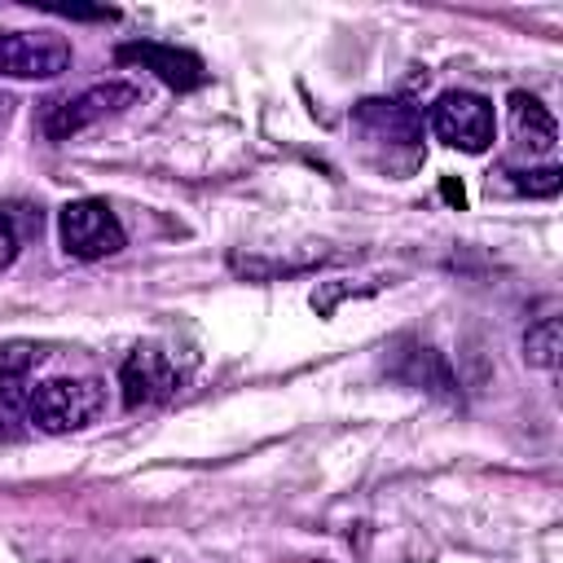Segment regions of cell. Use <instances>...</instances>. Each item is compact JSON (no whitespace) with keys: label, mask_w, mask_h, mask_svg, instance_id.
<instances>
[{"label":"cell","mask_w":563,"mask_h":563,"mask_svg":"<svg viewBox=\"0 0 563 563\" xmlns=\"http://www.w3.org/2000/svg\"><path fill=\"white\" fill-rule=\"evenodd\" d=\"M101 409H106V387L97 378H48L31 387L26 422L44 435H66L88 427Z\"/></svg>","instance_id":"obj_1"},{"label":"cell","mask_w":563,"mask_h":563,"mask_svg":"<svg viewBox=\"0 0 563 563\" xmlns=\"http://www.w3.org/2000/svg\"><path fill=\"white\" fill-rule=\"evenodd\" d=\"M431 132L462 154H484L493 145V132H497L493 101L471 92V88H449L431 106Z\"/></svg>","instance_id":"obj_2"},{"label":"cell","mask_w":563,"mask_h":563,"mask_svg":"<svg viewBox=\"0 0 563 563\" xmlns=\"http://www.w3.org/2000/svg\"><path fill=\"white\" fill-rule=\"evenodd\" d=\"M57 238L75 260H106L123 251V224L101 198H75L57 211Z\"/></svg>","instance_id":"obj_3"},{"label":"cell","mask_w":563,"mask_h":563,"mask_svg":"<svg viewBox=\"0 0 563 563\" xmlns=\"http://www.w3.org/2000/svg\"><path fill=\"white\" fill-rule=\"evenodd\" d=\"M70 40L53 31H0V75L4 79H57L70 70Z\"/></svg>","instance_id":"obj_4"},{"label":"cell","mask_w":563,"mask_h":563,"mask_svg":"<svg viewBox=\"0 0 563 563\" xmlns=\"http://www.w3.org/2000/svg\"><path fill=\"white\" fill-rule=\"evenodd\" d=\"M132 101H136V88H132V84H92L88 92L48 106V114H44V136H48V141H70L75 132L92 128V123L106 119V114L128 110Z\"/></svg>","instance_id":"obj_5"},{"label":"cell","mask_w":563,"mask_h":563,"mask_svg":"<svg viewBox=\"0 0 563 563\" xmlns=\"http://www.w3.org/2000/svg\"><path fill=\"white\" fill-rule=\"evenodd\" d=\"M352 128L369 145H387V150H405V154H418V145H422V114L391 97H365L352 110Z\"/></svg>","instance_id":"obj_6"},{"label":"cell","mask_w":563,"mask_h":563,"mask_svg":"<svg viewBox=\"0 0 563 563\" xmlns=\"http://www.w3.org/2000/svg\"><path fill=\"white\" fill-rule=\"evenodd\" d=\"M119 387H123V405L128 409L158 405L180 387V369L163 347H136L119 369Z\"/></svg>","instance_id":"obj_7"},{"label":"cell","mask_w":563,"mask_h":563,"mask_svg":"<svg viewBox=\"0 0 563 563\" xmlns=\"http://www.w3.org/2000/svg\"><path fill=\"white\" fill-rule=\"evenodd\" d=\"M114 62L123 66H141V70H154L167 88H198L207 79L202 70V57L189 53V48H176V44H154V40H132V44H119L114 48Z\"/></svg>","instance_id":"obj_8"},{"label":"cell","mask_w":563,"mask_h":563,"mask_svg":"<svg viewBox=\"0 0 563 563\" xmlns=\"http://www.w3.org/2000/svg\"><path fill=\"white\" fill-rule=\"evenodd\" d=\"M391 374L418 391H435L444 400H457V378L449 369V361L435 352V347H422V343H409L396 361H391Z\"/></svg>","instance_id":"obj_9"},{"label":"cell","mask_w":563,"mask_h":563,"mask_svg":"<svg viewBox=\"0 0 563 563\" xmlns=\"http://www.w3.org/2000/svg\"><path fill=\"white\" fill-rule=\"evenodd\" d=\"M510 128H515V136H519L523 145H532L537 154H550L554 141H559L554 114H550L537 97H528V92H510Z\"/></svg>","instance_id":"obj_10"},{"label":"cell","mask_w":563,"mask_h":563,"mask_svg":"<svg viewBox=\"0 0 563 563\" xmlns=\"http://www.w3.org/2000/svg\"><path fill=\"white\" fill-rule=\"evenodd\" d=\"M559 352H563V325H559V317H541L537 325H528V334H523V361L528 365L554 369L559 365Z\"/></svg>","instance_id":"obj_11"},{"label":"cell","mask_w":563,"mask_h":563,"mask_svg":"<svg viewBox=\"0 0 563 563\" xmlns=\"http://www.w3.org/2000/svg\"><path fill=\"white\" fill-rule=\"evenodd\" d=\"M26 400H31L26 378H9V374H0V427L26 418Z\"/></svg>","instance_id":"obj_12"},{"label":"cell","mask_w":563,"mask_h":563,"mask_svg":"<svg viewBox=\"0 0 563 563\" xmlns=\"http://www.w3.org/2000/svg\"><path fill=\"white\" fill-rule=\"evenodd\" d=\"M510 176H515V189H519V194H537V198H550V194H559V185H563V172H559V167L510 172Z\"/></svg>","instance_id":"obj_13"},{"label":"cell","mask_w":563,"mask_h":563,"mask_svg":"<svg viewBox=\"0 0 563 563\" xmlns=\"http://www.w3.org/2000/svg\"><path fill=\"white\" fill-rule=\"evenodd\" d=\"M35 361H40V352L31 343H4L0 347V374H9V378H26Z\"/></svg>","instance_id":"obj_14"},{"label":"cell","mask_w":563,"mask_h":563,"mask_svg":"<svg viewBox=\"0 0 563 563\" xmlns=\"http://www.w3.org/2000/svg\"><path fill=\"white\" fill-rule=\"evenodd\" d=\"M18 251H22V229H18L13 211H9V207H0V268H4V264H13V260H18Z\"/></svg>","instance_id":"obj_15"},{"label":"cell","mask_w":563,"mask_h":563,"mask_svg":"<svg viewBox=\"0 0 563 563\" xmlns=\"http://www.w3.org/2000/svg\"><path fill=\"white\" fill-rule=\"evenodd\" d=\"M444 198H449V202H457V207H462V185H453V180H444Z\"/></svg>","instance_id":"obj_16"},{"label":"cell","mask_w":563,"mask_h":563,"mask_svg":"<svg viewBox=\"0 0 563 563\" xmlns=\"http://www.w3.org/2000/svg\"><path fill=\"white\" fill-rule=\"evenodd\" d=\"M141 563H154V559H141Z\"/></svg>","instance_id":"obj_17"}]
</instances>
